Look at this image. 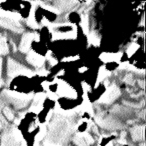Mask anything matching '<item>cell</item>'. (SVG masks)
I'll use <instances>...</instances> for the list:
<instances>
[{
  "mask_svg": "<svg viewBox=\"0 0 146 146\" xmlns=\"http://www.w3.org/2000/svg\"><path fill=\"white\" fill-rule=\"evenodd\" d=\"M21 19L22 17L18 13L0 8V26L4 27L12 32L22 33L24 28L20 23Z\"/></svg>",
  "mask_w": 146,
  "mask_h": 146,
  "instance_id": "cell-1",
  "label": "cell"
},
{
  "mask_svg": "<svg viewBox=\"0 0 146 146\" xmlns=\"http://www.w3.org/2000/svg\"><path fill=\"white\" fill-rule=\"evenodd\" d=\"M1 99L5 102L11 103L16 109H23L26 106L30 104L31 100H32L34 94H24V93H19L16 91H12L9 89H4L1 93Z\"/></svg>",
  "mask_w": 146,
  "mask_h": 146,
  "instance_id": "cell-2",
  "label": "cell"
},
{
  "mask_svg": "<svg viewBox=\"0 0 146 146\" xmlns=\"http://www.w3.org/2000/svg\"><path fill=\"white\" fill-rule=\"evenodd\" d=\"M23 138L14 125H8L0 136V146H21Z\"/></svg>",
  "mask_w": 146,
  "mask_h": 146,
  "instance_id": "cell-3",
  "label": "cell"
},
{
  "mask_svg": "<svg viewBox=\"0 0 146 146\" xmlns=\"http://www.w3.org/2000/svg\"><path fill=\"white\" fill-rule=\"evenodd\" d=\"M7 75L10 78L15 77V76H19V75L32 77V76L35 75V73H34V71L27 68L26 66L22 65L20 62H18V61L14 60V59H12V58H8V60H7Z\"/></svg>",
  "mask_w": 146,
  "mask_h": 146,
  "instance_id": "cell-4",
  "label": "cell"
},
{
  "mask_svg": "<svg viewBox=\"0 0 146 146\" xmlns=\"http://www.w3.org/2000/svg\"><path fill=\"white\" fill-rule=\"evenodd\" d=\"M120 93L121 92H120L119 87L116 84H111L110 86H107V89L99 98L98 102L102 104H110L119 97Z\"/></svg>",
  "mask_w": 146,
  "mask_h": 146,
  "instance_id": "cell-5",
  "label": "cell"
},
{
  "mask_svg": "<svg viewBox=\"0 0 146 146\" xmlns=\"http://www.w3.org/2000/svg\"><path fill=\"white\" fill-rule=\"evenodd\" d=\"M40 40L39 34H37L36 32H27L25 34H23L22 38H21V42L19 45V51L22 53H27L28 51H30V47L33 41H38Z\"/></svg>",
  "mask_w": 146,
  "mask_h": 146,
  "instance_id": "cell-6",
  "label": "cell"
},
{
  "mask_svg": "<svg viewBox=\"0 0 146 146\" xmlns=\"http://www.w3.org/2000/svg\"><path fill=\"white\" fill-rule=\"evenodd\" d=\"M73 142L77 146H90L95 142V140L93 136L88 132H78L73 136Z\"/></svg>",
  "mask_w": 146,
  "mask_h": 146,
  "instance_id": "cell-7",
  "label": "cell"
},
{
  "mask_svg": "<svg viewBox=\"0 0 146 146\" xmlns=\"http://www.w3.org/2000/svg\"><path fill=\"white\" fill-rule=\"evenodd\" d=\"M26 61L29 63V64L34 66L36 69H39V68L44 67V64H45V62H46V59H45V57L42 56V55H39V54H37L36 52H34V51L30 50L27 52Z\"/></svg>",
  "mask_w": 146,
  "mask_h": 146,
  "instance_id": "cell-8",
  "label": "cell"
},
{
  "mask_svg": "<svg viewBox=\"0 0 146 146\" xmlns=\"http://www.w3.org/2000/svg\"><path fill=\"white\" fill-rule=\"evenodd\" d=\"M57 96L62 97H75V91L72 87L62 80H58L57 84Z\"/></svg>",
  "mask_w": 146,
  "mask_h": 146,
  "instance_id": "cell-9",
  "label": "cell"
},
{
  "mask_svg": "<svg viewBox=\"0 0 146 146\" xmlns=\"http://www.w3.org/2000/svg\"><path fill=\"white\" fill-rule=\"evenodd\" d=\"M46 98V94L45 93H37L33 96L32 98V104H31L30 108H29V111L30 112H35V113H38L42 110L43 103H44V100Z\"/></svg>",
  "mask_w": 146,
  "mask_h": 146,
  "instance_id": "cell-10",
  "label": "cell"
},
{
  "mask_svg": "<svg viewBox=\"0 0 146 146\" xmlns=\"http://www.w3.org/2000/svg\"><path fill=\"white\" fill-rule=\"evenodd\" d=\"M52 40H61V39H75L77 37V29L71 31H51Z\"/></svg>",
  "mask_w": 146,
  "mask_h": 146,
  "instance_id": "cell-11",
  "label": "cell"
},
{
  "mask_svg": "<svg viewBox=\"0 0 146 146\" xmlns=\"http://www.w3.org/2000/svg\"><path fill=\"white\" fill-rule=\"evenodd\" d=\"M122 58V53H101L99 56V59L104 63H109V62H118L120 59Z\"/></svg>",
  "mask_w": 146,
  "mask_h": 146,
  "instance_id": "cell-12",
  "label": "cell"
},
{
  "mask_svg": "<svg viewBox=\"0 0 146 146\" xmlns=\"http://www.w3.org/2000/svg\"><path fill=\"white\" fill-rule=\"evenodd\" d=\"M78 3H79L78 1H58V2H54V7L58 9L60 12H65V11L71 10Z\"/></svg>",
  "mask_w": 146,
  "mask_h": 146,
  "instance_id": "cell-13",
  "label": "cell"
},
{
  "mask_svg": "<svg viewBox=\"0 0 146 146\" xmlns=\"http://www.w3.org/2000/svg\"><path fill=\"white\" fill-rule=\"evenodd\" d=\"M130 134L133 141H139L144 138V126H135L130 129Z\"/></svg>",
  "mask_w": 146,
  "mask_h": 146,
  "instance_id": "cell-14",
  "label": "cell"
},
{
  "mask_svg": "<svg viewBox=\"0 0 146 146\" xmlns=\"http://www.w3.org/2000/svg\"><path fill=\"white\" fill-rule=\"evenodd\" d=\"M110 75H111V72H110L109 70H107V69H106V67L104 66V65L100 67L99 71H98L97 80H96V86H97L98 83H100V82L106 80V78H108Z\"/></svg>",
  "mask_w": 146,
  "mask_h": 146,
  "instance_id": "cell-15",
  "label": "cell"
},
{
  "mask_svg": "<svg viewBox=\"0 0 146 146\" xmlns=\"http://www.w3.org/2000/svg\"><path fill=\"white\" fill-rule=\"evenodd\" d=\"M80 26H81L84 34L87 35L89 33V17L86 13H82L80 15Z\"/></svg>",
  "mask_w": 146,
  "mask_h": 146,
  "instance_id": "cell-16",
  "label": "cell"
},
{
  "mask_svg": "<svg viewBox=\"0 0 146 146\" xmlns=\"http://www.w3.org/2000/svg\"><path fill=\"white\" fill-rule=\"evenodd\" d=\"M8 52H9V48H8V44H7L6 37L4 35L0 34V57L3 56V55L8 54Z\"/></svg>",
  "mask_w": 146,
  "mask_h": 146,
  "instance_id": "cell-17",
  "label": "cell"
},
{
  "mask_svg": "<svg viewBox=\"0 0 146 146\" xmlns=\"http://www.w3.org/2000/svg\"><path fill=\"white\" fill-rule=\"evenodd\" d=\"M87 39L89 44H92L94 46H99L100 45V37L94 31H91V32L89 31V33L87 34Z\"/></svg>",
  "mask_w": 146,
  "mask_h": 146,
  "instance_id": "cell-18",
  "label": "cell"
},
{
  "mask_svg": "<svg viewBox=\"0 0 146 146\" xmlns=\"http://www.w3.org/2000/svg\"><path fill=\"white\" fill-rule=\"evenodd\" d=\"M2 112H3V116L4 118L7 120V121H13L14 120V113L12 112V110L8 107V106H4V108L2 109Z\"/></svg>",
  "mask_w": 146,
  "mask_h": 146,
  "instance_id": "cell-19",
  "label": "cell"
},
{
  "mask_svg": "<svg viewBox=\"0 0 146 146\" xmlns=\"http://www.w3.org/2000/svg\"><path fill=\"white\" fill-rule=\"evenodd\" d=\"M139 49V44L136 42H132L131 44L129 45V47L127 48V50H126V53H127V55L129 57H131L132 55L134 54V53L136 52V51Z\"/></svg>",
  "mask_w": 146,
  "mask_h": 146,
  "instance_id": "cell-20",
  "label": "cell"
},
{
  "mask_svg": "<svg viewBox=\"0 0 146 146\" xmlns=\"http://www.w3.org/2000/svg\"><path fill=\"white\" fill-rule=\"evenodd\" d=\"M8 121L4 118V116L0 114V130H4L8 126Z\"/></svg>",
  "mask_w": 146,
  "mask_h": 146,
  "instance_id": "cell-21",
  "label": "cell"
},
{
  "mask_svg": "<svg viewBox=\"0 0 146 146\" xmlns=\"http://www.w3.org/2000/svg\"><path fill=\"white\" fill-rule=\"evenodd\" d=\"M123 80L125 83L132 85V84L134 83V78H133V75H132V73H127L125 75V77L123 78Z\"/></svg>",
  "mask_w": 146,
  "mask_h": 146,
  "instance_id": "cell-22",
  "label": "cell"
},
{
  "mask_svg": "<svg viewBox=\"0 0 146 146\" xmlns=\"http://www.w3.org/2000/svg\"><path fill=\"white\" fill-rule=\"evenodd\" d=\"M34 73L35 74H37V75H40V76H47L48 75V71H47L44 67L36 69V71H34Z\"/></svg>",
  "mask_w": 146,
  "mask_h": 146,
  "instance_id": "cell-23",
  "label": "cell"
},
{
  "mask_svg": "<svg viewBox=\"0 0 146 146\" xmlns=\"http://www.w3.org/2000/svg\"><path fill=\"white\" fill-rule=\"evenodd\" d=\"M77 59H79V56L78 55H76V56H71V57H64V58L62 59L63 62H65V61H74V60H77Z\"/></svg>",
  "mask_w": 146,
  "mask_h": 146,
  "instance_id": "cell-24",
  "label": "cell"
},
{
  "mask_svg": "<svg viewBox=\"0 0 146 146\" xmlns=\"http://www.w3.org/2000/svg\"><path fill=\"white\" fill-rule=\"evenodd\" d=\"M82 89H83L84 93H87L88 91H90V90H91V87H90V86L88 85L87 83L83 82V83H82Z\"/></svg>",
  "mask_w": 146,
  "mask_h": 146,
  "instance_id": "cell-25",
  "label": "cell"
},
{
  "mask_svg": "<svg viewBox=\"0 0 146 146\" xmlns=\"http://www.w3.org/2000/svg\"><path fill=\"white\" fill-rule=\"evenodd\" d=\"M4 105H5V104H4V101H3V100L1 99V98H0V112L2 111V109L4 108Z\"/></svg>",
  "mask_w": 146,
  "mask_h": 146,
  "instance_id": "cell-26",
  "label": "cell"
},
{
  "mask_svg": "<svg viewBox=\"0 0 146 146\" xmlns=\"http://www.w3.org/2000/svg\"><path fill=\"white\" fill-rule=\"evenodd\" d=\"M2 62L3 59L0 57V77H1V74H2Z\"/></svg>",
  "mask_w": 146,
  "mask_h": 146,
  "instance_id": "cell-27",
  "label": "cell"
},
{
  "mask_svg": "<svg viewBox=\"0 0 146 146\" xmlns=\"http://www.w3.org/2000/svg\"><path fill=\"white\" fill-rule=\"evenodd\" d=\"M3 85H4V81L2 79H0V87H2Z\"/></svg>",
  "mask_w": 146,
  "mask_h": 146,
  "instance_id": "cell-28",
  "label": "cell"
},
{
  "mask_svg": "<svg viewBox=\"0 0 146 146\" xmlns=\"http://www.w3.org/2000/svg\"><path fill=\"white\" fill-rule=\"evenodd\" d=\"M21 146H27V144L25 143V141H24V140H23V141H22V143H21Z\"/></svg>",
  "mask_w": 146,
  "mask_h": 146,
  "instance_id": "cell-29",
  "label": "cell"
},
{
  "mask_svg": "<svg viewBox=\"0 0 146 146\" xmlns=\"http://www.w3.org/2000/svg\"><path fill=\"white\" fill-rule=\"evenodd\" d=\"M104 146H113V143H112V142H110V143L106 144V145H104Z\"/></svg>",
  "mask_w": 146,
  "mask_h": 146,
  "instance_id": "cell-30",
  "label": "cell"
}]
</instances>
